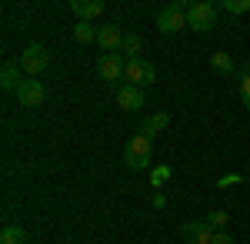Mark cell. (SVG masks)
Segmentation results:
<instances>
[{
	"mask_svg": "<svg viewBox=\"0 0 250 244\" xmlns=\"http://www.w3.org/2000/svg\"><path fill=\"white\" fill-rule=\"evenodd\" d=\"M140 47H144V40L137 37V34H127V37H124V50H127V60L140 57Z\"/></svg>",
	"mask_w": 250,
	"mask_h": 244,
	"instance_id": "e0dca14e",
	"label": "cell"
},
{
	"mask_svg": "<svg viewBox=\"0 0 250 244\" xmlns=\"http://www.w3.org/2000/svg\"><path fill=\"white\" fill-rule=\"evenodd\" d=\"M207 224H210L213 231L227 227V211H210V214H207Z\"/></svg>",
	"mask_w": 250,
	"mask_h": 244,
	"instance_id": "d6986e66",
	"label": "cell"
},
{
	"mask_svg": "<svg viewBox=\"0 0 250 244\" xmlns=\"http://www.w3.org/2000/svg\"><path fill=\"white\" fill-rule=\"evenodd\" d=\"M124 71H127V60H124L120 54H104L100 60H97V77L107 80V84L124 80Z\"/></svg>",
	"mask_w": 250,
	"mask_h": 244,
	"instance_id": "5b68a950",
	"label": "cell"
},
{
	"mask_svg": "<svg viewBox=\"0 0 250 244\" xmlns=\"http://www.w3.org/2000/svg\"><path fill=\"white\" fill-rule=\"evenodd\" d=\"M167 174H170V171L160 168V171H157V177H154V184H164V181H167Z\"/></svg>",
	"mask_w": 250,
	"mask_h": 244,
	"instance_id": "7402d4cb",
	"label": "cell"
},
{
	"mask_svg": "<svg viewBox=\"0 0 250 244\" xmlns=\"http://www.w3.org/2000/svg\"><path fill=\"white\" fill-rule=\"evenodd\" d=\"M20 64H14V60H7L3 67H0V87L7 91V94H17L20 91Z\"/></svg>",
	"mask_w": 250,
	"mask_h": 244,
	"instance_id": "8fae6325",
	"label": "cell"
},
{
	"mask_svg": "<svg viewBox=\"0 0 250 244\" xmlns=\"http://www.w3.org/2000/svg\"><path fill=\"white\" fill-rule=\"evenodd\" d=\"M210 71H213V74H220V77H230L233 71H237V60H233L227 50H217V54L210 57Z\"/></svg>",
	"mask_w": 250,
	"mask_h": 244,
	"instance_id": "5bb4252c",
	"label": "cell"
},
{
	"mask_svg": "<svg viewBox=\"0 0 250 244\" xmlns=\"http://www.w3.org/2000/svg\"><path fill=\"white\" fill-rule=\"evenodd\" d=\"M97 44L107 50V54H120L124 50V30L117 24H100L97 27Z\"/></svg>",
	"mask_w": 250,
	"mask_h": 244,
	"instance_id": "ba28073f",
	"label": "cell"
},
{
	"mask_svg": "<svg viewBox=\"0 0 250 244\" xmlns=\"http://www.w3.org/2000/svg\"><path fill=\"white\" fill-rule=\"evenodd\" d=\"M74 40H77V44H97V27L77 20V24H74Z\"/></svg>",
	"mask_w": 250,
	"mask_h": 244,
	"instance_id": "2e32d148",
	"label": "cell"
},
{
	"mask_svg": "<svg viewBox=\"0 0 250 244\" xmlns=\"http://www.w3.org/2000/svg\"><path fill=\"white\" fill-rule=\"evenodd\" d=\"M47 64H50V50H47L43 44H27V50L20 54V71L30 74L34 80L47 71Z\"/></svg>",
	"mask_w": 250,
	"mask_h": 244,
	"instance_id": "3957f363",
	"label": "cell"
},
{
	"mask_svg": "<svg viewBox=\"0 0 250 244\" xmlns=\"http://www.w3.org/2000/svg\"><path fill=\"white\" fill-rule=\"evenodd\" d=\"M70 10H74V17H77V20L90 24L94 17L104 14V3H100V0H74V3H70Z\"/></svg>",
	"mask_w": 250,
	"mask_h": 244,
	"instance_id": "7c38bea8",
	"label": "cell"
},
{
	"mask_svg": "<svg viewBox=\"0 0 250 244\" xmlns=\"http://www.w3.org/2000/svg\"><path fill=\"white\" fill-rule=\"evenodd\" d=\"M167 124H170V114H164V111H160V114H150V117H147V121L140 124V134L154 141L157 134H164V131H167Z\"/></svg>",
	"mask_w": 250,
	"mask_h": 244,
	"instance_id": "4fadbf2b",
	"label": "cell"
},
{
	"mask_svg": "<svg viewBox=\"0 0 250 244\" xmlns=\"http://www.w3.org/2000/svg\"><path fill=\"white\" fill-rule=\"evenodd\" d=\"M210 244H237L230 231H213V241Z\"/></svg>",
	"mask_w": 250,
	"mask_h": 244,
	"instance_id": "44dd1931",
	"label": "cell"
},
{
	"mask_svg": "<svg viewBox=\"0 0 250 244\" xmlns=\"http://www.w3.org/2000/svg\"><path fill=\"white\" fill-rule=\"evenodd\" d=\"M150 157H154V141L144 137V134H134L127 141V150H124V161L130 171H147L150 168Z\"/></svg>",
	"mask_w": 250,
	"mask_h": 244,
	"instance_id": "6da1fadb",
	"label": "cell"
},
{
	"mask_svg": "<svg viewBox=\"0 0 250 244\" xmlns=\"http://www.w3.org/2000/svg\"><path fill=\"white\" fill-rule=\"evenodd\" d=\"M180 241L184 244H210L213 241V227L207 221H190L180 227Z\"/></svg>",
	"mask_w": 250,
	"mask_h": 244,
	"instance_id": "9c48e42d",
	"label": "cell"
},
{
	"mask_svg": "<svg viewBox=\"0 0 250 244\" xmlns=\"http://www.w3.org/2000/svg\"><path fill=\"white\" fill-rule=\"evenodd\" d=\"M187 27L197 30V34H207L217 27V3L210 0H197V3H187Z\"/></svg>",
	"mask_w": 250,
	"mask_h": 244,
	"instance_id": "7a4b0ae2",
	"label": "cell"
},
{
	"mask_svg": "<svg viewBox=\"0 0 250 244\" xmlns=\"http://www.w3.org/2000/svg\"><path fill=\"white\" fill-rule=\"evenodd\" d=\"M154 24L160 34H180L187 27V7L184 3H170V7H164L154 17Z\"/></svg>",
	"mask_w": 250,
	"mask_h": 244,
	"instance_id": "277c9868",
	"label": "cell"
},
{
	"mask_svg": "<svg viewBox=\"0 0 250 244\" xmlns=\"http://www.w3.org/2000/svg\"><path fill=\"white\" fill-rule=\"evenodd\" d=\"M0 244H27V231L20 224H7L0 231Z\"/></svg>",
	"mask_w": 250,
	"mask_h": 244,
	"instance_id": "9a60e30c",
	"label": "cell"
},
{
	"mask_svg": "<svg viewBox=\"0 0 250 244\" xmlns=\"http://www.w3.org/2000/svg\"><path fill=\"white\" fill-rule=\"evenodd\" d=\"M14 97H17L20 107H30V111H34V107H40V104H43L47 91H43V84H40V80H34V77H30V80H23V84H20V91Z\"/></svg>",
	"mask_w": 250,
	"mask_h": 244,
	"instance_id": "52a82bcc",
	"label": "cell"
},
{
	"mask_svg": "<svg viewBox=\"0 0 250 244\" xmlns=\"http://www.w3.org/2000/svg\"><path fill=\"white\" fill-rule=\"evenodd\" d=\"M117 104L124 111H140L144 107V91L134 87V84H124V87H117Z\"/></svg>",
	"mask_w": 250,
	"mask_h": 244,
	"instance_id": "30bf717a",
	"label": "cell"
},
{
	"mask_svg": "<svg viewBox=\"0 0 250 244\" xmlns=\"http://www.w3.org/2000/svg\"><path fill=\"white\" fill-rule=\"evenodd\" d=\"M240 97H244V107L250 111V74L240 77Z\"/></svg>",
	"mask_w": 250,
	"mask_h": 244,
	"instance_id": "ffe728a7",
	"label": "cell"
},
{
	"mask_svg": "<svg viewBox=\"0 0 250 244\" xmlns=\"http://www.w3.org/2000/svg\"><path fill=\"white\" fill-rule=\"evenodd\" d=\"M224 10L240 17V14H247V10H250V0H227V3H224Z\"/></svg>",
	"mask_w": 250,
	"mask_h": 244,
	"instance_id": "ac0fdd59",
	"label": "cell"
},
{
	"mask_svg": "<svg viewBox=\"0 0 250 244\" xmlns=\"http://www.w3.org/2000/svg\"><path fill=\"white\" fill-rule=\"evenodd\" d=\"M124 77H127V84L144 87V84H154V80H157V71H154V64H147L144 57H134V60H127Z\"/></svg>",
	"mask_w": 250,
	"mask_h": 244,
	"instance_id": "8992f818",
	"label": "cell"
}]
</instances>
